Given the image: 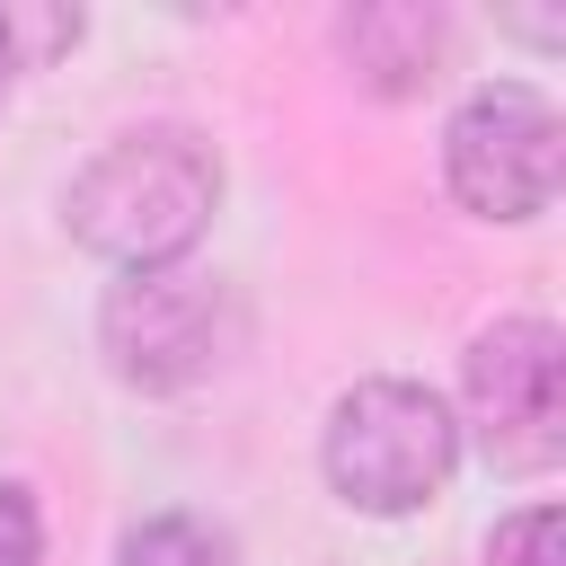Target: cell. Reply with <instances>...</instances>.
Returning <instances> with one entry per match:
<instances>
[{"label":"cell","instance_id":"30bf717a","mask_svg":"<svg viewBox=\"0 0 566 566\" xmlns=\"http://www.w3.org/2000/svg\"><path fill=\"white\" fill-rule=\"evenodd\" d=\"M0 566H44V513L9 478H0Z\"/></svg>","mask_w":566,"mask_h":566},{"label":"cell","instance_id":"8992f818","mask_svg":"<svg viewBox=\"0 0 566 566\" xmlns=\"http://www.w3.org/2000/svg\"><path fill=\"white\" fill-rule=\"evenodd\" d=\"M336 53L371 97H424L451 62V18L416 9V0H371L336 18Z\"/></svg>","mask_w":566,"mask_h":566},{"label":"cell","instance_id":"52a82bcc","mask_svg":"<svg viewBox=\"0 0 566 566\" xmlns=\"http://www.w3.org/2000/svg\"><path fill=\"white\" fill-rule=\"evenodd\" d=\"M115 566H239V539L203 513H150V522L124 531Z\"/></svg>","mask_w":566,"mask_h":566},{"label":"cell","instance_id":"7c38bea8","mask_svg":"<svg viewBox=\"0 0 566 566\" xmlns=\"http://www.w3.org/2000/svg\"><path fill=\"white\" fill-rule=\"evenodd\" d=\"M27 62H18V44H9V9H0V97H9V80H18Z\"/></svg>","mask_w":566,"mask_h":566},{"label":"cell","instance_id":"277c9868","mask_svg":"<svg viewBox=\"0 0 566 566\" xmlns=\"http://www.w3.org/2000/svg\"><path fill=\"white\" fill-rule=\"evenodd\" d=\"M495 478H548L566 460V336L548 318H495L460 354V416Z\"/></svg>","mask_w":566,"mask_h":566},{"label":"cell","instance_id":"ba28073f","mask_svg":"<svg viewBox=\"0 0 566 566\" xmlns=\"http://www.w3.org/2000/svg\"><path fill=\"white\" fill-rule=\"evenodd\" d=\"M486 566H566V513L557 504H522L486 531Z\"/></svg>","mask_w":566,"mask_h":566},{"label":"cell","instance_id":"7a4b0ae2","mask_svg":"<svg viewBox=\"0 0 566 566\" xmlns=\"http://www.w3.org/2000/svg\"><path fill=\"white\" fill-rule=\"evenodd\" d=\"M318 469L336 486V504L354 513H424L451 469H460V424L442 407V389L424 380H354L336 407H327V433H318Z\"/></svg>","mask_w":566,"mask_h":566},{"label":"cell","instance_id":"3957f363","mask_svg":"<svg viewBox=\"0 0 566 566\" xmlns=\"http://www.w3.org/2000/svg\"><path fill=\"white\" fill-rule=\"evenodd\" d=\"M239 345H248V301H239V283L195 274V265L124 274V283L97 301V354H106V371H115L124 389H142V398H177V389L212 380Z\"/></svg>","mask_w":566,"mask_h":566},{"label":"cell","instance_id":"8fae6325","mask_svg":"<svg viewBox=\"0 0 566 566\" xmlns=\"http://www.w3.org/2000/svg\"><path fill=\"white\" fill-rule=\"evenodd\" d=\"M504 35H522V44H566V9H504Z\"/></svg>","mask_w":566,"mask_h":566},{"label":"cell","instance_id":"5b68a950","mask_svg":"<svg viewBox=\"0 0 566 566\" xmlns=\"http://www.w3.org/2000/svg\"><path fill=\"white\" fill-rule=\"evenodd\" d=\"M566 177V124L531 80H486L442 133V186L478 221H539Z\"/></svg>","mask_w":566,"mask_h":566},{"label":"cell","instance_id":"9c48e42d","mask_svg":"<svg viewBox=\"0 0 566 566\" xmlns=\"http://www.w3.org/2000/svg\"><path fill=\"white\" fill-rule=\"evenodd\" d=\"M9 44H18V62L35 71V62H53V53L80 44V9H9Z\"/></svg>","mask_w":566,"mask_h":566},{"label":"cell","instance_id":"6da1fadb","mask_svg":"<svg viewBox=\"0 0 566 566\" xmlns=\"http://www.w3.org/2000/svg\"><path fill=\"white\" fill-rule=\"evenodd\" d=\"M221 212V159L177 133V124H150V133H124L106 142L71 195H62V221L88 256H106L115 274H150V265H186V248L212 230Z\"/></svg>","mask_w":566,"mask_h":566}]
</instances>
